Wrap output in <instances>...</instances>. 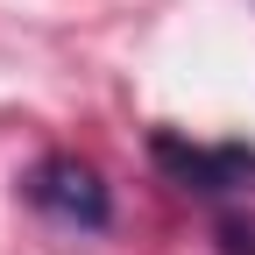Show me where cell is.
<instances>
[{
	"mask_svg": "<svg viewBox=\"0 0 255 255\" xmlns=\"http://www.w3.org/2000/svg\"><path fill=\"white\" fill-rule=\"evenodd\" d=\"M149 163L184 199H213V206L255 199V149L248 142H191L177 128H149Z\"/></svg>",
	"mask_w": 255,
	"mask_h": 255,
	"instance_id": "1",
	"label": "cell"
},
{
	"mask_svg": "<svg viewBox=\"0 0 255 255\" xmlns=\"http://www.w3.org/2000/svg\"><path fill=\"white\" fill-rule=\"evenodd\" d=\"M21 199L36 213H50L57 227H78V234L114 227V191H107V177L92 170L85 156H43V163L21 177Z\"/></svg>",
	"mask_w": 255,
	"mask_h": 255,
	"instance_id": "2",
	"label": "cell"
},
{
	"mask_svg": "<svg viewBox=\"0 0 255 255\" xmlns=\"http://www.w3.org/2000/svg\"><path fill=\"white\" fill-rule=\"evenodd\" d=\"M213 255H255V213L248 206H220L213 213Z\"/></svg>",
	"mask_w": 255,
	"mask_h": 255,
	"instance_id": "3",
	"label": "cell"
}]
</instances>
